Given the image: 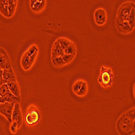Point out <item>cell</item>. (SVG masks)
Here are the masks:
<instances>
[{
	"label": "cell",
	"instance_id": "obj_8",
	"mask_svg": "<svg viewBox=\"0 0 135 135\" xmlns=\"http://www.w3.org/2000/svg\"><path fill=\"white\" fill-rule=\"evenodd\" d=\"M94 20L97 25L99 26L104 25L107 21V14L105 10L102 8L97 9L94 12Z\"/></svg>",
	"mask_w": 135,
	"mask_h": 135
},
{
	"label": "cell",
	"instance_id": "obj_16",
	"mask_svg": "<svg viewBox=\"0 0 135 135\" xmlns=\"http://www.w3.org/2000/svg\"><path fill=\"white\" fill-rule=\"evenodd\" d=\"M8 2V0H0V13L8 18H9Z\"/></svg>",
	"mask_w": 135,
	"mask_h": 135
},
{
	"label": "cell",
	"instance_id": "obj_7",
	"mask_svg": "<svg viewBox=\"0 0 135 135\" xmlns=\"http://www.w3.org/2000/svg\"><path fill=\"white\" fill-rule=\"evenodd\" d=\"M14 103L5 102L0 103V114L4 116L9 122H12V114L14 108Z\"/></svg>",
	"mask_w": 135,
	"mask_h": 135
},
{
	"label": "cell",
	"instance_id": "obj_24",
	"mask_svg": "<svg viewBox=\"0 0 135 135\" xmlns=\"http://www.w3.org/2000/svg\"><path fill=\"white\" fill-rule=\"evenodd\" d=\"M38 51V50H37L34 54H33L32 55H31L29 57V63H28V70H29L30 68H31V67L32 66L33 63H35V61L37 56Z\"/></svg>",
	"mask_w": 135,
	"mask_h": 135
},
{
	"label": "cell",
	"instance_id": "obj_14",
	"mask_svg": "<svg viewBox=\"0 0 135 135\" xmlns=\"http://www.w3.org/2000/svg\"><path fill=\"white\" fill-rule=\"evenodd\" d=\"M64 54V50L61 47L60 44L56 40L53 44L51 50V58L60 57Z\"/></svg>",
	"mask_w": 135,
	"mask_h": 135
},
{
	"label": "cell",
	"instance_id": "obj_1",
	"mask_svg": "<svg viewBox=\"0 0 135 135\" xmlns=\"http://www.w3.org/2000/svg\"><path fill=\"white\" fill-rule=\"evenodd\" d=\"M134 108L123 114L117 122V130L120 135H132L135 132Z\"/></svg>",
	"mask_w": 135,
	"mask_h": 135
},
{
	"label": "cell",
	"instance_id": "obj_5",
	"mask_svg": "<svg viewBox=\"0 0 135 135\" xmlns=\"http://www.w3.org/2000/svg\"><path fill=\"white\" fill-rule=\"evenodd\" d=\"M40 112L37 108L34 105L30 106L25 116V120L27 124L29 126L36 124L40 121Z\"/></svg>",
	"mask_w": 135,
	"mask_h": 135
},
{
	"label": "cell",
	"instance_id": "obj_18",
	"mask_svg": "<svg viewBox=\"0 0 135 135\" xmlns=\"http://www.w3.org/2000/svg\"><path fill=\"white\" fill-rule=\"evenodd\" d=\"M57 41L60 44L61 47L64 50H65L73 42L70 39L67 38L66 37H60L57 40Z\"/></svg>",
	"mask_w": 135,
	"mask_h": 135
},
{
	"label": "cell",
	"instance_id": "obj_3",
	"mask_svg": "<svg viewBox=\"0 0 135 135\" xmlns=\"http://www.w3.org/2000/svg\"><path fill=\"white\" fill-rule=\"evenodd\" d=\"M134 7V4L132 2H126L123 3L119 8L117 13V22L128 21L131 11Z\"/></svg>",
	"mask_w": 135,
	"mask_h": 135
},
{
	"label": "cell",
	"instance_id": "obj_12",
	"mask_svg": "<svg viewBox=\"0 0 135 135\" xmlns=\"http://www.w3.org/2000/svg\"><path fill=\"white\" fill-rule=\"evenodd\" d=\"M2 77L4 84L17 82L15 74L12 68L3 70Z\"/></svg>",
	"mask_w": 135,
	"mask_h": 135
},
{
	"label": "cell",
	"instance_id": "obj_6",
	"mask_svg": "<svg viewBox=\"0 0 135 135\" xmlns=\"http://www.w3.org/2000/svg\"><path fill=\"white\" fill-rule=\"evenodd\" d=\"M72 89L74 93L77 96L84 97L87 94L88 90V83L83 80H78L73 84Z\"/></svg>",
	"mask_w": 135,
	"mask_h": 135
},
{
	"label": "cell",
	"instance_id": "obj_13",
	"mask_svg": "<svg viewBox=\"0 0 135 135\" xmlns=\"http://www.w3.org/2000/svg\"><path fill=\"white\" fill-rule=\"evenodd\" d=\"M116 26L118 30L124 34L129 33L134 29L130 26L128 21H123L121 22L116 21Z\"/></svg>",
	"mask_w": 135,
	"mask_h": 135
},
{
	"label": "cell",
	"instance_id": "obj_22",
	"mask_svg": "<svg viewBox=\"0 0 135 135\" xmlns=\"http://www.w3.org/2000/svg\"><path fill=\"white\" fill-rule=\"evenodd\" d=\"M29 57L26 53H25L22 56L21 59V65L25 70H28V66L29 63Z\"/></svg>",
	"mask_w": 135,
	"mask_h": 135
},
{
	"label": "cell",
	"instance_id": "obj_25",
	"mask_svg": "<svg viewBox=\"0 0 135 135\" xmlns=\"http://www.w3.org/2000/svg\"><path fill=\"white\" fill-rule=\"evenodd\" d=\"M37 50H38V48L35 45H32L25 53L30 57V56L34 54Z\"/></svg>",
	"mask_w": 135,
	"mask_h": 135
},
{
	"label": "cell",
	"instance_id": "obj_23",
	"mask_svg": "<svg viewBox=\"0 0 135 135\" xmlns=\"http://www.w3.org/2000/svg\"><path fill=\"white\" fill-rule=\"evenodd\" d=\"M62 59L66 64V65L71 63L74 60L75 58V56L71 55H68V54H64L62 56Z\"/></svg>",
	"mask_w": 135,
	"mask_h": 135
},
{
	"label": "cell",
	"instance_id": "obj_17",
	"mask_svg": "<svg viewBox=\"0 0 135 135\" xmlns=\"http://www.w3.org/2000/svg\"><path fill=\"white\" fill-rule=\"evenodd\" d=\"M8 12L9 18L12 17L15 14L17 5V0H8Z\"/></svg>",
	"mask_w": 135,
	"mask_h": 135
},
{
	"label": "cell",
	"instance_id": "obj_9",
	"mask_svg": "<svg viewBox=\"0 0 135 135\" xmlns=\"http://www.w3.org/2000/svg\"><path fill=\"white\" fill-rule=\"evenodd\" d=\"M12 68L9 56L7 51L0 48V69L2 70Z\"/></svg>",
	"mask_w": 135,
	"mask_h": 135
},
{
	"label": "cell",
	"instance_id": "obj_11",
	"mask_svg": "<svg viewBox=\"0 0 135 135\" xmlns=\"http://www.w3.org/2000/svg\"><path fill=\"white\" fill-rule=\"evenodd\" d=\"M45 0H31L30 1V8L33 12L38 13L41 12L46 7Z\"/></svg>",
	"mask_w": 135,
	"mask_h": 135
},
{
	"label": "cell",
	"instance_id": "obj_19",
	"mask_svg": "<svg viewBox=\"0 0 135 135\" xmlns=\"http://www.w3.org/2000/svg\"><path fill=\"white\" fill-rule=\"evenodd\" d=\"M64 53L65 54L71 55L76 56L77 53V47L75 43L73 42L70 46H69L65 50H64Z\"/></svg>",
	"mask_w": 135,
	"mask_h": 135
},
{
	"label": "cell",
	"instance_id": "obj_20",
	"mask_svg": "<svg viewBox=\"0 0 135 135\" xmlns=\"http://www.w3.org/2000/svg\"><path fill=\"white\" fill-rule=\"evenodd\" d=\"M51 61H52V64L56 67L60 68V67H62L66 65V64L63 60L61 56L51 58Z\"/></svg>",
	"mask_w": 135,
	"mask_h": 135
},
{
	"label": "cell",
	"instance_id": "obj_26",
	"mask_svg": "<svg viewBox=\"0 0 135 135\" xmlns=\"http://www.w3.org/2000/svg\"><path fill=\"white\" fill-rule=\"evenodd\" d=\"M11 123L12 124H11L10 128V131L13 133H15L17 131L18 129H19L18 124L16 122H12Z\"/></svg>",
	"mask_w": 135,
	"mask_h": 135
},
{
	"label": "cell",
	"instance_id": "obj_4",
	"mask_svg": "<svg viewBox=\"0 0 135 135\" xmlns=\"http://www.w3.org/2000/svg\"><path fill=\"white\" fill-rule=\"evenodd\" d=\"M20 102V99L11 93L7 84H4L0 86V103L5 102L16 103Z\"/></svg>",
	"mask_w": 135,
	"mask_h": 135
},
{
	"label": "cell",
	"instance_id": "obj_10",
	"mask_svg": "<svg viewBox=\"0 0 135 135\" xmlns=\"http://www.w3.org/2000/svg\"><path fill=\"white\" fill-rule=\"evenodd\" d=\"M12 119V122H16L17 123L19 128L21 127L22 124V114L19 103H15Z\"/></svg>",
	"mask_w": 135,
	"mask_h": 135
},
{
	"label": "cell",
	"instance_id": "obj_27",
	"mask_svg": "<svg viewBox=\"0 0 135 135\" xmlns=\"http://www.w3.org/2000/svg\"><path fill=\"white\" fill-rule=\"evenodd\" d=\"M2 73H0V86L4 84V82L3 79V77H2Z\"/></svg>",
	"mask_w": 135,
	"mask_h": 135
},
{
	"label": "cell",
	"instance_id": "obj_2",
	"mask_svg": "<svg viewBox=\"0 0 135 135\" xmlns=\"http://www.w3.org/2000/svg\"><path fill=\"white\" fill-rule=\"evenodd\" d=\"M114 73L110 67L102 65L100 67V74L98 81L100 85L104 88L110 87L114 82Z\"/></svg>",
	"mask_w": 135,
	"mask_h": 135
},
{
	"label": "cell",
	"instance_id": "obj_21",
	"mask_svg": "<svg viewBox=\"0 0 135 135\" xmlns=\"http://www.w3.org/2000/svg\"><path fill=\"white\" fill-rule=\"evenodd\" d=\"M128 22L130 26L133 28H134L135 27V8H133L131 11V13L130 14Z\"/></svg>",
	"mask_w": 135,
	"mask_h": 135
},
{
	"label": "cell",
	"instance_id": "obj_15",
	"mask_svg": "<svg viewBox=\"0 0 135 135\" xmlns=\"http://www.w3.org/2000/svg\"><path fill=\"white\" fill-rule=\"evenodd\" d=\"M7 84L11 93L16 97L20 99V89L17 82H14Z\"/></svg>",
	"mask_w": 135,
	"mask_h": 135
}]
</instances>
